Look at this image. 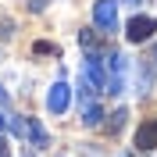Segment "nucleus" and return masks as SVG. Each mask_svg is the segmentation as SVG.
Masks as SVG:
<instances>
[{
	"label": "nucleus",
	"mask_w": 157,
	"mask_h": 157,
	"mask_svg": "<svg viewBox=\"0 0 157 157\" xmlns=\"http://www.w3.org/2000/svg\"><path fill=\"white\" fill-rule=\"evenodd\" d=\"M82 78H86L93 89H104V93H107V71H104V61H100V54H97V50H86Z\"/></svg>",
	"instance_id": "f257e3e1"
},
{
	"label": "nucleus",
	"mask_w": 157,
	"mask_h": 157,
	"mask_svg": "<svg viewBox=\"0 0 157 157\" xmlns=\"http://www.w3.org/2000/svg\"><path fill=\"white\" fill-rule=\"evenodd\" d=\"M154 32H157V18H150V14H136L125 25V39L128 43H147Z\"/></svg>",
	"instance_id": "f03ea898"
},
{
	"label": "nucleus",
	"mask_w": 157,
	"mask_h": 157,
	"mask_svg": "<svg viewBox=\"0 0 157 157\" xmlns=\"http://www.w3.org/2000/svg\"><path fill=\"white\" fill-rule=\"evenodd\" d=\"M93 21H97V29L114 32V25H118V4L114 0H97V4H93Z\"/></svg>",
	"instance_id": "7ed1b4c3"
},
{
	"label": "nucleus",
	"mask_w": 157,
	"mask_h": 157,
	"mask_svg": "<svg viewBox=\"0 0 157 157\" xmlns=\"http://www.w3.org/2000/svg\"><path fill=\"white\" fill-rule=\"evenodd\" d=\"M68 104H71V86L68 82H54L50 93H47V111L50 114H64Z\"/></svg>",
	"instance_id": "20e7f679"
},
{
	"label": "nucleus",
	"mask_w": 157,
	"mask_h": 157,
	"mask_svg": "<svg viewBox=\"0 0 157 157\" xmlns=\"http://www.w3.org/2000/svg\"><path fill=\"white\" fill-rule=\"evenodd\" d=\"M107 64H111V75H107V93H121L125 89V57L121 54H111L107 57Z\"/></svg>",
	"instance_id": "39448f33"
},
{
	"label": "nucleus",
	"mask_w": 157,
	"mask_h": 157,
	"mask_svg": "<svg viewBox=\"0 0 157 157\" xmlns=\"http://www.w3.org/2000/svg\"><path fill=\"white\" fill-rule=\"evenodd\" d=\"M157 147V118H150V121H143L139 125V132H136V150H154Z\"/></svg>",
	"instance_id": "423d86ee"
},
{
	"label": "nucleus",
	"mask_w": 157,
	"mask_h": 157,
	"mask_svg": "<svg viewBox=\"0 0 157 157\" xmlns=\"http://www.w3.org/2000/svg\"><path fill=\"white\" fill-rule=\"evenodd\" d=\"M25 136H29L32 143H36V147H47V143H50V136H47V128L39 125L36 118H29V121H25Z\"/></svg>",
	"instance_id": "0eeeda50"
},
{
	"label": "nucleus",
	"mask_w": 157,
	"mask_h": 157,
	"mask_svg": "<svg viewBox=\"0 0 157 157\" xmlns=\"http://www.w3.org/2000/svg\"><path fill=\"white\" fill-rule=\"evenodd\" d=\"M100 121H104V107H100L97 100H89L86 107H82V125H89V128H97Z\"/></svg>",
	"instance_id": "6e6552de"
},
{
	"label": "nucleus",
	"mask_w": 157,
	"mask_h": 157,
	"mask_svg": "<svg viewBox=\"0 0 157 157\" xmlns=\"http://www.w3.org/2000/svg\"><path fill=\"white\" fill-rule=\"evenodd\" d=\"M125 118H128V111H125V107H118L114 114H111V121H107V132H111V136H118V132L125 128Z\"/></svg>",
	"instance_id": "1a4fd4ad"
},
{
	"label": "nucleus",
	"mask_w": 157,
	"mask_h": 157,
	"mask_svg": "<svg viewBox=\"0 0 157 157\" xmlns=\"http://www.w3.org/2000/svg\"><path fill=\"white\" fill-rule=\"evenodd\" d=\"M32 50H36V54H57V47H54V43H36Z\"/></svg>",
	"instance_id": "9d476101"
},
{
	"label": "nucleus",
	"mask_w": 157,
	"mask_h": 157,
	"mask_svg": "<svg viewBox=\"0 0 157 157\" xmlns=\"http://www.w3.org/2000/svg\"><path fill=\"white\" fill-rule=\"evenodd\" d=\"M0 36H4V39L14 36V25H11V21H0Z\"/></svg>",
	"instance_id": "9b49d317"
},
{
	"label": "nucleus",
	"mask_w": 157,
	"mask_h": 157,
	"mask_svg": "<svg viewBox=\"0 0 157 157\" xmlns=\"http://www.w3.org/2000/svg\"><path fill=\"white\" fill-rule=\"evenodd\" d=\"M0 157H11V147H7V139L0 136Z\"/></svg>",
	"instance_id": "f8f14e48"
},
{
	"label": "nucleus",
	"mask_w": 157,
	"mask_h": 157,
	"mask_svg": "<svg viewBox=\"0 0 157 157\" xmlns=\"http://www.w3.org/2000/svg\"><path fill=\"white\" fill-rule=\"evenodd\" d=\"M147 61H150V64L157 68V43H154V50H150V57H147Z\"/></svg>",
	"instance_id": "ddd939ff"
},
{
	"label": "nucleus",
	"mask_w": 157,
	"mask_h": 157,
	"mask_svg": "<svg viewBox=\"0 0 157 157\" xmlns=\"http://www.w3.org/2000/svg\"><path fill=\"white\" fill-rule=\"evenodd\" d=\"M0 107H7V93H4V86H0Z\"/></svg>",
	"instance_id": "4468645a"
},
{
	"label": "nucleus",
	"mask_w": 157,
	"mask_h": 157,
	"mask_svg": "<svg viewBox=\"0 0 157 157\" xmlns=\"http://www.w3.org/2000/svg\"><path fill=\"white\" fill-rule=\"evenodd\" d=\"M4 128H7V114H0V132H4Z\"/></svg>",
	"instance_id": "2eb2a0df"
},
{
	"label": "nucleus",
	"mask_w": 157,
	"mask_h": 157,
	"mask_svg": "<svg viewBox=\"0 0 157 157\" xmlns=\"http://www.w3.org/2000/svg\"><path fill=\"white\" fill-rule=\"evenodd\" d=\"M125 4H139V0H125Z\"/></svg>",
	"instance_id": "dca6fc26"
},
{
	"label": "nucleus",
	"mask_w": 157,
	"mask_h": 157,
	"mask_svg": "<svg viewBox=\"0 0 157 157\" xmlns=\"http://www.w3.org/2000/svg\"><path fill=\"white\" fill-rule=\"evenodd\" d=\"M25 157H29V154H25Z\"/></svg>",
	"instance_id": "f3484780"
}]
</instances>
